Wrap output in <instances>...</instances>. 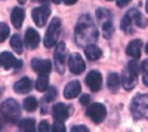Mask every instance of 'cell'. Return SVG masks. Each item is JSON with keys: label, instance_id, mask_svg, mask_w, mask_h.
<instances>
[{"label": "cell", "instance_id": "17", "mask_svg": "<svg viewBox=\"0 0 148 132\" xmlns=\"http://www.w3.org/2000/svg\"><path fill=\"white\" fill-rule=\"evenodd\" d=\"M31 88H33V82L28 77H21L14 85V91L16 94H27L31 91Z\"/></svg>", "mask_w": 148, "mask_h": 132}, {"label": "cell", "instance_id": "18", "mask_svg": "<svg viewBox=\"0 0 148 132\" xmlns=\"http://www.w3.org/2000/svg\"><path fill=\"white\" fill-rule=\"evenodd\" d=\"M141 49H142V42L141 40H132L126 47V54L129 56H132L133 59H136L141 56Z\"/></svg>", "mask_w": 148, "mask_h": 132}, {"label": "cell", "instance_id": "16", "mask_svg": "<svg viewBox=\"0 0 148 132\" xmlns=\"http://www.w3.org/2000/svg\"><path fill=\"white\" fill-rule=\"evenodd\" d=\"M24 18H25V12H24L22 8L16 6L12 9V14H10V21H12V25L15 28H21L22 22H24Z\"/></svg>", "mask_w": 148, "mask_h": 132}, {"label": "cell", "instance_id": "13", "mask_svg": "<svg viewBox=\"0 0 148 132\" xmlns=\"http://www.w3.org/2000/svg\"><path fill=\"white\" fill-rule=\"evenodd\" d=\"M80 92H82V85H80V82L73 80V82H70L68 85L65 86V89H64V97H65L67 100L77 98L79 95H80Z\"/></svg>", "mask_w": 148, "mask_h": 132}, {"label": "cell", "instance_id": "20", "mask_svg": "<svg viewBox=\"0 0 148 132\" xmlns=\"http://www.w3.org/2000/svg\"><path fill=\"white\" fill-rule=\"evenodd\" d=\"M127 15L132 18V22H135L138 27H141V28H144V27H147V24H148V21L144 18V15L141 14V12L138 10V9H130L129 12H127Z\"/></svg>", "mask_w": 148, "mask_h": 132}, {"label": "cell", "instance_id": "42", "mask_svg": "<svg viewBox=\"0 0 148 132\" xmlns=\"http://www.w3.org/2000/svg\"><path fill=\"white\" fill-rule=\"evenodd\" d=\"M18 2H19V3H24V0H18Z\"/></svg>", "mask_w": 148, "mask_h": 132}, {"label": "cell", "instance_id": "40", "mask_svg": "<svg viewBox=\"0 0 148 132\" xmlns=\"http://www.w3.org/2000/svg\"><path fill=\"white\" fill-rule=\"evenodd\" d=\"M145 51H147V54H148V43H147V46H145Z\"/></svg>", "mask_w": 148, "mask_h": 132}, {"label": "cell", "instance_id": "11", "mask_svg": "<svg viewBox=\"0 0 148 132\" xmlns=\"http://www.w3.org/2000/svg\"><path fill=\"white\" fill-rule=\"evenodd\" d=\"M86 85L89 86V89L92 92H98L101 89L102 86V76L99 71H96V70H92L90 73L86 76Z\"/></svg>", "mask_w": 148, "mask_h": 132}, {"label": "cell", "instance_id": "3", "mask_svg": "<svg viewBox=\"0 0 148 132\" xmlns=\"http://www.w3.org/2000/svg\"><path fill=\"white\" fill-rule=\"evenodd\" d=\"M59 36H61V19L53 18L46 30V34H45V46L53 47L59 39Z\"/></svg>", "mask_w": 148, "mask_h": 132}, {"label": "cell", "instance_id": "27", "mask_svg": "<svg viewBox=\"0 0 148 132\" xmlns=\"http://www.w3.org/2000/svg\"><path fill=\"white\" fill-rule=\"evenodd\" d=\"M56 95H58V91H56V88H52V86H49L46 91H45V101L46 102H51V101H53L55 98H56Z\"/></svg>", "mask_w": 148, "mask_h": 132}, {"label": "cell", "instance_id": "24", "mask_svg": "<svg viewBox=\"0 0 148 132\" xmlns=\"http://www.w3.org/2000/svg\"><path fill=\"white\" fill-rule=\"evenodd\" d=\"M19 126L22 132H36V122L33 119H22L19 120Z\"/></svg>", "mask_w": 148, "mask_h": 132}, {"label": "cell", "instance_id": "23", "mask_svg": "<svg viewBox=\"0 0 148 132\" xmlns=\"http://www.w3.org/2000/svg\"><path fill=\"white\" fill-rule=\"evenodd\" d=\"M107 85H108V89H110L111 92H117V89H119V86H120V77H119V74L111 73V74L108 76Z\"/></svg>", "mask_w": 148, "mask_h": 132}, {"label": "cell", "instance_id": "22", "mask_svg": "<svg viewBox=\"0 0 148 132\" xmlns=\"http://www.w3.org/2000/svg\"><path fill=\"white\" fill-rule=\"evenodd\" d=\"M10 46H12V49H14L16 54H22V52H24V43H22L21 36H18V34H14V36H12V39H10Z\"/></svg>", "mask_w": 148, "mask_h": 132}, {"label": "cell", "instance_id": "10", "mask_svg": "<svg viewBox=\"0 0 148 132\" xmlns=\"http://www.w3.org/2000/svg\"><path fill=\"white\" fill-rule=\"evenodd\" d=\"M0 67L2 68H19L22 67V61L19 59H15V56L10 52H2L0 54Z\"/></svg>", "mask_w": 148, "mask_h": 132}, {"label": "cell", "instance_id": "5", "mask_svg": "<svg viewBox=\"0 0 148 132\" xmlns=\"http://www.w3.org/2000/svg\"><path fill=\"white\" fill-rule=\"evenodd\" d=\"M86 114H88L89 119H92V122L95 123H101L105 116H107V109L104 104H99V102H95L92 105L88 107V110H86Z\"/></svg>", "mask_w": 148, "mask_h": 132}, {"label": "cell", "instance_id": "1", "mask_svg": "<svg viewBox=\"0 0 148 132\" xmlns=\"http://www.w3.org/2000/svg\"><path fill=\"white\" fill-rule=\"evenodd\" d=\"M98 39V28L89 15L80 16L77 25H76V42L77 45L88 46L93 45V42Z\"/></svg>", "mask_w": 148, "mask_h": 132}, {"label": "cell", "instance_id": "14", "mask_svg": "<svg viewBox=\"0 0 148 132\" xmlns=\"http://www.w3.org/2000/svg\"><path fill=\"white\" fill-rule=\"evenodd\" d=\"M24 42H25V46L28 49H34V47L39 46L40 42V36L34 28H28L25 31V37H24Z\"/></svg>", "mask_w": 148, "mask_h": 132}, {"label": "cell", "instance_id": "37", "mask_svg": "<svg viewBox=\"0 0 148 132\" xmlns=\"http://www.w3.org/2000/svg\"><path fill=\"white\" fill-rule=\"evenodd\" d=\"M64 3L65 5H74V3H77V0H64Z\"/></svg>", "mask_w": 148, "mask_h": 132}, {"label": "cell", "instance_id": "7", "mask_svg": "<svg viewBox=\"0 0 148 132\" xmlns=\"http://www.w3.org/2000/svg\"><path fill=\"white\" fill-rule=\"evenodd\" d=\"M65 43H58L56 45V49L53 52V59H55V65H56V70L58 73L62 74L65 71Z\"/></svg>", "mask_w": 148, "mask_h": 132}, {"label": "cell", "instance_id": "9", "mask_svg": "<svg viewBox=\"0 0 148 132\" xmlns=\"http://www.w3.org/2000/svg\"><path fill=\"white\" fill-rule=\"evenodd\" d=\"M49 15H51V9H49L47 6H39V8H36L33 9V21L36 22V25L37 27H45V24L49 18Z\"/></svg>", "mask_w": 148, "mask_h": 132}, {"label": "cell", "instance_id": "34", "mask_svg": "<svg viewBox=\"0 0 148 132\" xmlns=\"http://www.w3.org/2000/svg\"><path fill=\"white\" fill-rule=\"evenodd\" d=\"M70 132H89V129L83 125H77V126H73Z\"/></svg>", "mask_w": 148, "mask_h": 132}, {"label": "cell", "instance_id": "38", "mask_svg": "<svg viewBox=\"0 0 148 132\" xmlns=\"http://www.w3.org/2000/svg\"><path fill=\"white\" fill-rule=\"evenodd\" d=\"M145 10H147V14H148V0H147V3H145Z\"/></svg>", "mask_w": 148, "mask_h": 132}, {"label": "cell", "instance_id": "43", "mask_svg": "<svg viewBox=\"0 0 148 132\" xmlns=\"http://www.w3.org/2000/svg\"><path fill=\"white\" fill-rule=\"evenodd\" d=\"M108 2H110V0H108Z\"/></svg>", "mask_w": 148, "mask_h": 132}, {"label": "cell", "instance_id": "4", "mask_svg": "<svg viewBox=\"0 0 148 132\" xmlns=\"http://www.w3.org/2000/svg\"><path fill=\"white\" fill-rule=\"evenodd\" d=\"M130 110L135 119H142L148 114V95H136L130 104Z\"/></svg>", "mask_w": 148, "mask_h": 132}, {"label": "cell", "instance_id": "41", "mask_svg": "<svg viewBox=\"0 0 148 132\" xmlns=\"http://www.w3.org/2000/svg\"><path fill=\"white\" fill-rule=\"evenodd\" d=\"M53 2H55V3H59V2H61V0H53Z\"/></svg>", "mask_w": 148, "mask_h": 132}, {"label": "cell", "instance_id": "29", "mask_svg": "<svg viewBox=\"0 0 148 132\" xmlns=\"http://www.w3.org/2000/svg\"><path fill=\"white\" fill-rule=\"evenodd\" d=\"M9 37V27L5 22H0V43L5 42Z\"/></svg>", "mask_w": 148, "mask_h": 132}, {"label": "cell", "instance_id": "12", "mask_svg": "<svg viewBox=\"0 0 148 132\" xmlns=\"http://www.w3.org/2000/svg\"><path fill=\"white\" fill-rule=\"evenodd\" d=\"M31 67H33V70L36 71V73H39L40 76H43V74H49V73H51L52 63L49 61V59H39V58H36V59L31 61Z\"/></svg>", "mask_w": 148, "mask_h": 132}, {"label": "cell", "instance_id": "32", "mask_svg": "<svg viewBox=\"0 0 148 132\" xmlns=\"http://www.w3.org/2000/svg\"><path fill=\"white\" fill-rule=\"evenodd\" d=\"M51 129H52V132H67V131H65V126H64L62 122H55L53 126H52Z\"/></svg>", "mask_w": 148, "mask_h": 132}, {"label": "cell", "instance_id": "35", "mask_svg": "<svg viewBox=\"0 0 148 132\" xmlns=\"http://www.w3.org/2000/svg\"><path fill=\"white\" fill-rule=\"evenodd\" d=\"M80 104H83V105H89L90 104V97L88 94H84V95L80 97Z\"/></svg>", "mask_w": 148, "mask_h": 132}, {"label": "cell", "instance_id": "19", "mask_svg": "<svg viewBox=\"0 0 148 132\" xmlns=\"http://www.w3.org/2000/svg\"><path fill=\"white\" fill-rule=\"evenodd\" d=\"M84 54H86V58L89 61H96V59L101 58L102 51L96 45H88V46H84Z\"/></svg>", "mask_w": 148, "mask_h": 132}, {"label": "cell", "instance_id": "8", "mask_svg": "<svg viewBox=\"0 0 148 132\" xmlns=\"http://www.w3.org/2000/svg\"><path fill=\"white\" fill-rule=\"evenodd\" d=\"M68 68L73 74H80L86 68V63L83 61V58L80 54H71L68 56Z\"/></svg>", "mask_w": 148, "mask_h": 132}, {"label": "cell", "instance_id": "2", "mask_svg": "<svg viewBox=\"0 0 148 132\" xmlns=\"http://www.w3.org/2000/svg\"><path fill=\"white\" fill-rule=\"evenodd\" d=\"M0 113L3 114V117L9 122H19L21 120V110H19V105L15 100H6L5 102H2L0 105Z\"/></svg>", "mask_w": 148, "mask_h": 132}, {"label": "cell", "instance_id": "39", "mask_svg": "<svg viewBox=\"0 0 148 132\" xmlns=\"http://www.w3.org/2000/svg\"><path fill=\"white\" fill-rule=\"evenodd\" d=\"M39 2H40V3H47L49 0H39Z\"/></svg>", "mask_w": 148, "mask_h": 132}, {"label": "cell", "instance_id": "21", "mask_svg": "<svg viewBox=\"0 0 148 132\" xmlns=\"http://www.w3.org/2000/svg\"><path fill=\"white\" fill-rule=\"evenodd\" d=\"M136 77H138V76L132 74L130 71H126V74L123 76V86H125V89H126V91L133 89L135 83H136Z\"/></svg>", "mask_w": 148, "mask_h": 132}, {"label": "cell", "instance_id": "6", "mask_svg": "<svg viewBox=\"0 0 148 132\" xmlns=\"http://www.w3.org/2000/svg\"><path fill=\"white\" fill-rule=\"evenodd\" d=\"M96 16L99 19V22L102 24V30H104V36L105 37H111L113 33V22H111V14L107 9H98L96 10Z\"/></svg>", "mask_w": 148, "mask_h": 132}, {"label": "cell", "instance_id": "26", "mask_svg": "<svg viewBox=\"0 0 148 132\" xmlns=\"http://www.w3.org/2000/svg\"><path fill=\"white\" fill-rule=\"evenodd\" d=\"M37 105H39V102H37V98H34V97H28L24 100V110H27L30 113L37 109Z\"/></svg>", "mask_w": 148, "mask_h": 132}, {"label": "cell", "instance_id": "33", "mask_svg": "<svg viewBox=\"0 0 148 132\" xmlns=\"http://www.w3.org/2000/svg\"><path fill=\"white\" fill-rule=\"evenodd\" d=\"M39 132H51V125H49V122H46V120L40 122V125H39Z\"/></svg>", "mask_w": 148, "mask_h": 132}, {"label": "cell", "instance_id": "25", "mask_svg": "<svg viewBox=\"0 0 148 132\" xmlns=\"http://www.w3.org/2000/svg\"><path fill=\"white\" fill-rule=\"evenodd\" d=\"M49 88V77L46 74L40 76L39 79L36 80V89L37 91H40V92H45L46 89Z\"/></svg>", "mask_w": 148, "mask_h": 132}, {"label": "cell", "instance_id": "36", "mask_svg": "<svg viewBox=\"0 0 148 132\" xmlns=\"http://www.w3.org/2000/svg\"><path fill=\"white\" fill-rule=\"evenodd\" d=\"M132 0H117V6L119 8H125L126 5H129Z\"/></svg>", "mask_w": 148, "mask_h": 132}, {"label": "cell", "instance_id": "28", "mask_svg": "<svg viewBox=\"0 0 148 132\" xmlns=\"http://www.w3.org/2000/svg\"><path fill=\"white\" fill-rule=\"evenodd\" d=\"M130 25H132V18L126 14L125 16H123V19H121V30L123 31H126V33H132V30H130Z\"/></svg>", "mask_w": 148, "mask_h": 132}, {"label": "cell", "instance_id": "30", "mask_svg": "<svg viewBox=\"0 0 148 132\" xmlns=\"http://www.w3.org/2000/svg\"><path fill=\"white\" fill-rule=\"evenodd\" d=\"M141 71H142V80H144V85L148 86V59L141 64Z\"/></svg>", "mask_w": 148, "mask_h": 132}, {"label": "cell", "instance_id": "15", "mask_svg": "<svg viewBox=\"0 0 148 132\" xmlns=\"http://www.w3.org/2000/svg\"><path fill=\"white\" fill-rule=\"evenodd\" d=\"M52 114H53V119L56 122H64L65 119L70 116V110H68V107L62 102H59V104H55L53 105V109H52Z\"/></svg>", "mask_w": 148, "mask_h": 132}, {"label": "cell", "instance_id": "31", "mask_svg": "<svg viewBox=\"0 0 148 132\" xmlns=\"http://www.w3.org/2000/svg\"><path fill=\"white\" fill-rule=\"evenodd\" d=\"M127 71H130L132 74H135V76H138V73H139V64H138V61H130L129 64H127Z\"/></svg>", "mask_w": 148, "mask_h": 132}]
</instances>
